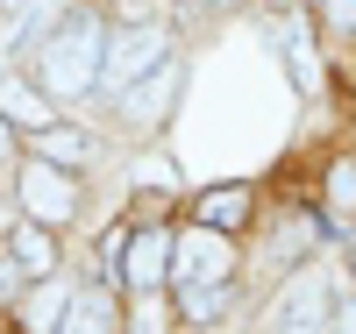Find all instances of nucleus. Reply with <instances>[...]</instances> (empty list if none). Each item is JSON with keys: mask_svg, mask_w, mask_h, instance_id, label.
Returning a JSON list of instances; mask_svg holds the SVG:
<instances>
[{"mask_svg": "<svg viewBox=\"0 0 356 334\" xmlns=\"http://www.w3.org/2000/svg\"><path fill=\"white\" fill-rule=\"evenodd\" d=\"M8 256L29 270V278H50V270H57V242H50V221H22V228L8 235Z\"/></svg>", "mask_w": 356, "mask_h": 334, "instance_id": "10", "label": "nucleus"}, {"mask_svg": "<svg viewBox=\"0 0 356 334\" xmlns=\"http://www.w3.org/2000/svg\"><path fill=\"white\" fill-rule=\"evenodd\" d=\"M250 214V185H214V192H200V228H235Z\"/></svg>", "mask_w": 356, "mask_h": 334, "instance_id": "13", "label": "nucleus"}, {"mask_svg": "<svg viewBox=\"0 0 356 334\" xmlns=\"http://www.w3.org/2000/svg\"><path fill=\"white\" fill-rule=\"evenodd\" d=\"M122 278H129L136 292H150L157 278H171V235H164V228H143V235L122 242Z\"/></svg>", "mask_w": 356, "mask_h": 334, "instance_id": "7", "label": "nucleus"}, {"mask_svg": "<svg viewBox=\"0 0 356 334\" xmlns=\"http://www.w3.org/2000/svg\"><path fill=\"white\" fill-rule=\"evenodd\" d=\"M15 157V135H8V114H0V164Z\"/></svg>", "mask_w": 356, "mask_h": 334, "instance_id": "21", "label": "nucleus"}, {"mask_svg": "<svg viewBox=\"0 0 356 334\" xmlns=\"http://www.w3.org/2000/svg\"><path fill=\"white\" fill-rule=\"evenodd\" d=\"M228 306H235V285L228 278H214V285H178V313H186L193 327H214Z\"/></svg>", "mask_w": 356, "mask_h": 334, "instance_id": "11", "label": "nucleus"}, {"mask_svg": "<svg viewBox=\"0 0 356 334\" xmlns=\"http://www.w3.org/2000/svg\"><path fill=\"white\" fill-rule=\"evenodd\" d=\"M57 334H114V299L107 292H72L65 327H57Z\"/></svg>", "mask_w": 356, "mask_h": 334, "instance_id": "12", "label": "nucleus"}, {"mask_svg": "<svg viewBox=\"0 0 356 334\" xmlns=\"http://www.w3.org/2000/svg\"><path fill=\"white\" fill-rule=\"evenodd\" d=\"M335 320V285L321 278V270H307V278H292L285 299H278V334H328Z\"/></svg>", "mask_w": 356, "mask_h": 334, "instance_id": "5", "label": "nucleus"}, {"mask_svg": "<svg viewBox=\"0 0 356 334\" xmlns=\"http://www.w3.org/2000/svg\"><path fill=\"white\" fill-rule=\"evenodd\" d=\"M178 93H186V65L178 57H164V65H150L129 93H122V114L136 121V128H164L171 121V107H178Z\"/></svg>", "mask_w": 356, "mask_h": 334, "instance_id": "3", "label": "nucleus"}, {"mask_svg": "<svg viewBox=\"0 0 356 334\" xmlns=\"http://www.w3.org/2000/svg\"><path fill=\"white\" fill-rule=\"evenodd\" d=\"M328 8H335V22H342V28H356V0H328Z\"/></svg>", "mask_w": 356, "mask_h": 334, "instance_id": "20", "label": "nucleus"}, {"mask_svg": "<svg viewBox=\"0 0 356 334\" xmlns=\"http://www.w3.org/2000/svg\"><path fill=\"white\" fill-rule=\"evenodd\" d=\"M0 8H8V15H22V8H29V0H0Z\"/></svg>", "mask_w": 356, "mask_h": 334, "instance_id": "22", "label": "nucleus"}, {"mask_svg": "<svg viewBox=\"0 0 356 334\" xmlns=\"http://www.w3.org/2000/svg\"><path fill=\"white\" fill-rule=\"evenodd\" d=\"M278 50H285V65H292V85H300V93H321V57L307 43V28H285Z\"/></svg>", "mask_w": 356, "mask_h": 334, "instance_id": "14", "label": "nucleus"}, {"mask_svg": "<svg viewBox=\"0 0 356 334\" xmlns=\"http://www.w3.org/2000/svg\"><path fill=\"white\" fill-rule=\"evenodd\" d=\"M164 57H171L164 28H157V22H129L122 36H107V57H100V93H129V85L150 72V65H164Z\"/></svg>", "mask_w": 356, "mask_h": 334, "instance_id": "2", "label": "nucleus"}, {"mask_svg": "<svg viewBox=\"0 0 356 334\" xmlns=\"http://www.w3.org/2000/svg\"><path fill=\"white\" fill-rule=\"evenodd\" d=\"M356 214V164H335L328 171V221H349Z\"/></svg>", "mask_w": 356, "mask_h": 334, "instance_id": "16", "label": "nucleus"}, {"mask_svg": "<svg viewBox=\"0 0 356 334\" xmlns=\"http://www.w3.org/2000/svg\"><path fill=\"white\" fill-rule=\"evenodd\" d=\"M328 334H356V299H335V320H328Z\"/></svg>", "mask_w": 356, "mask_h": 334, "instance_id": "18", "label": "nucleus"}, {"mask_svg": "<svg viewBox=\"0 0 356 334\" xmlns=\"http://www.w3.org/2000/svg\"><path fill=\"white\" fill-rule=\"evenodd\" d=\"M65 306H72V292L57 285V278H36L22 292V320H29V334H57L65 327Z\"/></svg>", "mask_w": 356, "mask_h": 334, "instance_id": "9", "label": "nucleus"}, {"mask_svg": "<svg viewBox=\"0 0 356 334\" xmlns=\"http://www.w3.org/2000/svg\"><path fill=\"white\" fill-rule=\"evenodd\" d=\"M100 57H107V28L100 15H65L36 50V85L50 100H86L100 85Z\"/></svg>", "mask_w": 356, "mask_h": 334, "instance_id": "1", "label": "nucleus"}, {"mask_svg": "<svg viewBox=\"0 0 356 334\" xmlns=\"http://www.w3.org/2000/svg\"><path fill=\"white\" fill-rule=\"evenodd\" d=\"M150 185H157V192H178V171H171L164 157H150Z\"/></svg>", "mask_w": 356, "mask_h": 334, "instance_id": "19", "label": "nucleus"}, {"mask_svg": "<svg viewBox=\"0 0 356 334\" xmlns=\"http://www.w3.org/2000/svg\"><path fill=\"white\" fill-rule=\"evenodd\" d=\"M271 8H292V0H271Z\"/></svg>", "mask_w": 356, "mask_h": 334, "instance_id": "23", "label": "nucleus"}, {"mask_svg": "<svg viewBox=\"0 0 356 334\" xmlns=\"http://www.w3.org/2000/svg\"><path fill=\"white\" fill-rule=\"evenodd\" d=\"M214 8H235V0H214Z\"/></svg>", "mask_w": 356, "mask_h": 334, "instance_id": "24", "label": "nucleus"}, {"mask_svg": "<svg viewBox=\"0 0 356 334\" xmlns=\"http://www.w3.org/2000/svg\"><path fill=\"white\" fill-rule=\"evenodd\" d=\"M0 114L22 121V128H50V121H57V100L43 93V85H29V78H8V85H0Z\"/></svg>", "mask_w": 356, "mask_h": 334, "instance_id": "8", "label": "nucleus"}, {"mask_svg": "<svg viewBox=\"0 0 356 334\" xmlns=\"http://www.w3.org/2000/svg\"><path fill=\"white\" fill-rule=\"evenodd\" d=\"M36 157H50V164H86V135L79 128H65V121H50V128H36Z\"/></svg>", "mask_w": 356, "mask_h": 334, "instance_id": "15", "label": "nucleus"}, {"mask_svg": "<svg viewBox=\"0 0 356 334\" xmlns=\"http://www.w3.org/2000/svg\"><path fill=\"white\" fill-rule=\"evenodd\" d=\"M171 278L178 285H214V278H228V242H221V228L171 235Z\"/></svg>", "mask_w": 356, "mask_h": 334, "instance_id": "6", "label": "nucleus"}, {"mask_svg": "<svg viewBox=\"0 0 356 334\" xmlns=\"http://www.w3.org/2000/svg\"><path fill=\"white\" fill-rule=\"evenodd\" d=\"M15 199H22V214H29V221H72V206H79L72 171H65V164H50V157H29Z\"/></svg>", "mask_w": 356, "mask_h": 334, "instance_id": "4", "label": "nucleus"}, {"mask_svg": "<svg viewBox=\"0 0 356 334\" xmlns=\"http://www.w3.org/2000/svg\"><path fill=\"white\" fill-rule=\"evenodd\" d=\"M22 292H29V270L15 256H0V299H22Z\"/></svg>", "mask_w": 356, "mask_h": 334, "instance_id": "17", "label": "nucleus"}]
</instances>
